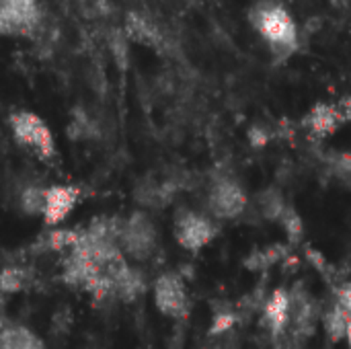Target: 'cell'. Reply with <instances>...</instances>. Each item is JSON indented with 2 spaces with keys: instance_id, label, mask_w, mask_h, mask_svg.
<instances>
[{
  "instance_id": "cell-1",
  "label": "cell",
  "mask_w": 351,
  "mask_h": 349,
  "mask_svg": "<svg viewBox=\"0 0 351 349\" xmlns=\"http://www.w3.org/2000/svg\"><path fill=\"white\" fill-rule=\"evenodd\" d=\"M249 23L274 58L288 60L298 49V25L280 0H257L249 10Z\"/></svg>"
},
{
  "instance_id": "cell-2",
  "label": "cell",
  "mask_w": 351,
  "mask_h": 349,
  "mask_svg": "<svg viewBox=\"0 0 351 349\" xmlns=\"http://www.w3.org/2000/svg\"><path fill=\"white\" fill-rule=\"evenodd\" d=\"M8 125L10 132L14 136V140L29 148L37 158L49 163L56 156V140L53 134L49 130V125L31 111H14L8 117Z\"/></svg>"
},
{
  "instance_id": "cell-3",
  "label": "cell",
  "mask_w": 351,
  "mask_h": 349,
  "mask_svg": "<svg viewBox=\"0 0 351 349\" xmlns=\"http://www.w3.org/2000/svg\"><path fill=\"white\" fill-rule=\"evenodd\" d=\"M173 232H175L177 243L185 251L197 253L218 237V224L214 222L212 216H204L191 210H181L175 216Z\"/></svg>"
},
{
  "instance_id": "cell-4",
  "label": "cell",
  "mask_w": 351,
  "mask_h": 349,
  "mask_svg": "<svg viewBox=\"0 0 351 349\" xmlns=\"http://www.w3.org/2000/svg\"><path fill=\"white\" fill-rule=\"evenodd\" d=\"M117 243L125 255L136 261H144L156 249V228L146 214H132L125 222H121Z\"/></svg>"
},
{
  "instance_id": "cell-5",
  "label": "cell",
  "mask_w": 351,
  "mask_h": 349,
  "mask_svg": "<svg viewBox=\"0 0 351 349\" xmlns=\"http://www.w3.org/2000/svg\"><path fill=\"white\" fill-rule=\"evenodd\" d=\"M41 19L39 0H0V27L6 35H33Z\"/></svg>"
},
{
  "instance_id": "cell-6",
  "label": "cell",
  "mask_w": 351,
  "mask_h": 349,
  "mask_svg": "<svg viewBox=\"0 0 351 349\" xmlns=\"http://www.w3.org/2000/svg\"><path fill=\"white\" fill-rule=\"evenodd\" d=\"M247 195L232 179H218L208 193V212L216 220H230L245 212Z\"/></svg>"
},
{
  "instance_id": "cell-7",
  "label": "cell",
  "mask_w": 351,
  "mask_h": 349,
  "mask_svg": "<svg viewBox=\"0 0 351 349\" xmlns=\"http://www.w3.org/2000/svg\"><path fill=\"white\" fill-rule=\"evenodd\" d=\"M154 304L169 319H179L187 315L189 298L185 284L177 274L158 276V280L154 282Z\"/></svg>"
},
{
  "instance_id": "cell-8",
  "label": "cell",
  "mask_w": 351,
  "mask_h": 349,
  "mask_svg": "<svg viewBox=\"0 0 351 349\" xmlns=\"http://www.w3.org/2000/svg\"><path fill=\"white\" fill-rule=\"evenodd\" d=\"M78 202V189L72 185H49L47 197H45V214L43 220L47 226L62 224L68 214L74 210Z\"/></svg>"
},
{
  "instance_id": "cell-9",
  "label": "cell",
  "mask_w": 351,
  "mask_h": 349,
  "mask_svg": "<svg viewBox=\"0 0 351 349\" xmlns=\"http://www.w3.org/2000/svg\"><path fill=\"white\" fill-rule=\"evenodd\" d=\"M292 319V298L286 290H276L263 309V321L274 335H282Z\"/></svg>"
},
{
  "instance_id": "cell-10",
  "label": "cell",
  "mask_w": 351,
  "mask_h": 349,
  "mask_svg": "<svg viewBox=\"0 0 351 349\" xmlns=\"http://www.w3.org/2000/svg\"><path fill=\"white\" fill-rule=\"evenodd\" d=\"M0 349H45V344L29 327L4 319L0 331Z\"/></svg>"
},
{
  "instance_id": "cell-11",
  "label": "cell",
  "mask_w": 351,
  "mask_h": 349,
  "mask_svg": "<svg viewBox=\"0 0 351 349\" xmlns=\"http://www.w3.org/2000/svg\"><path fill=\"white\" fill-rule=\"evenodd\" d=\"M341 121H346V117L339 105H317L306 117V125L319 136L335 132Z\"/></svg>"
},
{
  "instance_id": "cell-12",
  "label": "cell",
  "mask_w": 351,
  "mask_h": 349,
  "mask_svg": "<svg viewBox=\"0 0 351 349\" xmlns=\"http://www.w3.org/2000/svg\"><path fill=\"white\" fill-rule=\"evenodd\" d=\"M45 197H47V187L31 185L19 195V208L27 216H43L45 214Z\"/></svg>"
},
{
  "instance_id": "cell-13",
  "label": "cell",
  "mask_w": 351,
  "mask_h": 349,
  "mask_svg": "<svg viewBox=\"0 0 351 349\" xmlns=\"http://www.w3.org/2000/svg\"><path fill=\"white\" fill-rule=\"evenodd\" d=\"M351 317L335 302L327 313H325V329H327V335L333 339V341H339V339H346V333H348V325H350Z\"/></svg>"
},
{
  "instance_id": "cell-14",
  "label": "cell",
  "mask_w": 351,
  "mask_h": 349,
  "mask_svg": "<svg viewBox=\"0 0 351 349\" xmlns=\"http://www.w3.org/2000/svg\"><path fill=\"white\" fill-rule=\"evenodd\" d=\"M278 222L284 226V230L288 232V237L292 241H298L302 237V220H300V216L292 208H286V212L282 214V218Z\"/></svg>"
},
{
  "instance_id": "cell-15",
  "label": "cell",
  "mask_w": 351,
  "mask_h": 349,
  "mask_svg": "<svg viewBox=\"0 0 351 349\" xmlns=\"http://www.w3.org/2000/svg\"><path fill=\"white\" fill-rule=\"evenodd\" d=\"M25 284V274L19 267H4L2 274V292L4 294H12L19 292Z\"/></svg>"
},
{
  "instance_id": "cell-16",
  "label": "cell",
  "mask_w": 351,
  "mask_h": 349,
  "mask_svg": "<svg viewBox=\"0 0 351 349\" xmlns=\"http://www.w3.org/2000/svg\"><path fill=\"white\" fill-rule=\"evenodd\" d=\"M329 167H331V173H333L341 183H346L348 187H351V156H343V154L333 156V158L329 160Z\"/></svg>"
},
{
  "instance_id": "cell-17",
  "label": "cell",
  "mask_w": 351,
  "mask_h": 349,
  "mask_svg": "<svg viewBox=\"0 0 351 349\" xmlns=\"http://www.w3.org/2000/svg\"><path fill=\"white\" fill-rule=\"evenodd\" d=\"M232 323H234L232 313H220V315H216V319H214V323H212V327H210V333L218 335V333L230 331Z\"/></svg>"
},
{
  "instance_id": "cell-18",
  "label": "cell",
  "mask_w": 351,
  "mask_h": 349,
  "mask_svg": "<svg viewBox=\"0 0 351 349\" xmlns=\"http://www.w3.org/2000/svg\"><path fill=\"white\" fill-rule=\"evenodd\" d=\"M335 302L351 317V282L343 284L337 292H335Z\"/></svg>"
},
{
  "instance_id": "cell-19",
  "label": "cell",
  "mask_w": 351,
  "mask_h": 349,
  "mask_svg": "<svg viewBox=\"0 0 351 349\" xmlns=\"http://www.w3.org/2000/svg\"><path fill=\"white\" fill-rule=\"evenodd\" d=\"M346 339H348V346H350V349H351V321H350V325H348V333H346Z\"/></svg>"
}]
</instances>
